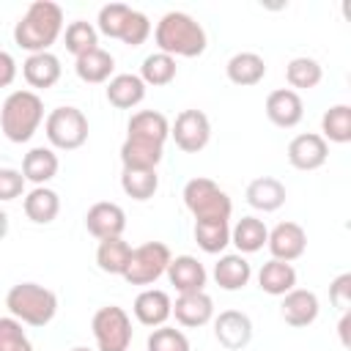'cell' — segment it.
I'll use <instances>...</instances> for the list:
<instances>
[{
	"instance_id": "836d02e7",
	"label": "cell",
	"mask_w": 351,
	"mask_h": 351,
	"mask_svg": "<svg viewBox=\"0 0 351 351\" xmlns=\"http://www.w3.org/2000/svg\"><path fill=\"white\" fill-rule=\"evenodd\" d=\"M285 80H288L291 90H293V88L310 90V88H315V85L324 80V69H321V63H318L315 58L302 55V58L288 60V66H285Z\"/></svg>"
},
{
	"instance_id": "cb8c5ba5",
	"label": "cell",
	"mask_w": 351,
	"mask_h": 351,
	"mask_svg": "<svg viewBox=\"0 0 351 351\" xmlns=\"http://www.w3.org/2000/svg\"><path fill=\"white\" fill-rule=\"evenodd\" d=\"M112 69H115V58H112L107 49H101V47H96V49L80 55L77 63H74L77 77H80L82 82H88V85L110 82V80H112Z\"/></svg>"
},
{
	"instance_id": "6da1fadb",
	"label": "cell",
	"mask_w": 351,
	"mask_h": 351,
	"mask_svg": "<svg viewBox=\"0 0 351 351\" xmlns=\"http://www.w3.org/2000/svg\"><path fill=\"white\" fill-rule=\"evenodd\" d=\"M60 33H63V8L52 0H33L14 25L16 47L30 55L49 52V47L58 41Z\"/></svg>"
},
{
	"instance_id": "ba28073f",
	"label": "cell",
	"mask_w": 351,
	"mask_h": 351,
	"mask_svg": "<svg viewBox=\"0 0 351 351\" xmlns=\"http://www.w3.org/2000/svg\"><path fill=\"white\" fill-rule=\"evenodd\" d=\"M170 258L173 255H170V247L165 241H145V244L132 250V258H129V266L123 271V280L129 285H151L167 271Z\"/></svg>"
},
{
	"instance_id": "7a4b0ae2",
	"label": "cell",
	"mask_w": 351,
	"mask_h": 351,
	"mask_svg": "<svg viewBox=\"0 0 351 351\" xmlns=\"http://www.w3.org/2000/svg\"><path fill=\"white\" fill-rule=\"evenodd\" d=\"M154 41L170 58H197L208 44L203 25L184 11H167L154 27Z\"/></svg>"
},
{
	"instance_id": "ffe728a7",
	"label": "cell",
	"mask_w": 351,
	"mask_h": 351,
	"mask_svg": "<svg viewBox=\"0 0 351 351\" xmlns=\"http://www.w3.org/2000/svg\"><path fill=\"white\" fill-rule=\"evenodd\" d=\"M60 58L52 55V52H36V55H27L25 63H22V77L30 88H38V90H47L52 88L58 80H60Z\"/></svg>"
},
{
	"instance_id": "3957f363",
	"label": "cell",
	"mask_w": 351,
	"mask_h": 351,
	"mask_svg": "<svg viewBox=\"0 0 351 351\" xmlns=\"http://www.w3.org/2000/svg\"><path fill=\"white\" fill-rule=\"evenodd\" d=\"M44 121V101L36 90H14L0 107V129L11 143H27Z\"/></svg>"
},
{
	"instance_id": "603a6c76",
	"label": "cell",
	"mask_w": 351,
	"mask_h": 351,
	"mask_svg": "<svg viewBox=\"0 0 351 351\" xmlns=\"http://www.w3.org/2000/svg\"><path fill=\"white\" fill-rule=\"evenodd\" d=\"M225 74L233 85L239 88H252L258 85L263 77H266V60L258 55V52H236L228 66H225Z\"/></svg>"
},
{
	"instance_id": "83f0119b",
	"label": "cell",
	"mask_w": 351,
	"mask_h": 351,
	"mask_svg": "<svg viewBox=\"0 0 351 351\" xmlns=\"http://www.w3.org/2000/svg\"><path fill=\"white\" fill-rule=\"evenodd\" d=\"M22 208H25V217L36 225H49L58 214H60V197L55 189L49 186H33L25 200H22Z\"/></svg>"
},
{
	"instance_id": "5bb4252c",
	"label": "cell",
	"mask_w": 351,
	"mask_h": 351,
	"mask_svg": "<svg viewBox=\"0 0 351 351\" xmlns=\"http://www.w3.org/2000/svg\"><path fill=\"white\" fill-rule=\"evenodd\" d=\"M266 118L280 129H293L304 118L302 96L291 88H277L266 96Z\"/></svg>"
},
{
	"instance_id": "4dcf8cb0",
	"label": "cell",
	"mask_w": 351,
	"mask_h": 351,
	"mask_svg": "<svg viewBox=\"0 0 351 351\" xmlns=\"http://www.w3.org/2000/svg\"><path fill=\"white\" fill-rule=\"evenodd\" d=\"M129 258H132V244L123 241V236L101 239L99 247H96V263L104 274H121L123 277V271L129 266Z\"/></svg>"
},
{
	"instance_id": "d4e9b609",
	"label": "cell",
	"mask_w": 351,
	"mask_h": 351,
	"mask_svg": "<svg viewBox=\"0 0 351 351\" xmlns=\"http://www.w3.org/2000/svg\"><path fill=\"white\" fill-rule=\"evenodd\" d=\"M107 101L118 110H132L145 99V82L137 74H115L104 90Z\"/></svg>"
},
{
	"instance_id": "ab89813d",
	"label": "cell",
	"mask_w": 351,
	"mask_h": 351,
	"mask_svg": "<svg viewBox=\"0 0 351 351\" xmlns=\"http://www.w3.org/2000/svg\"><path fill=\"white\" fill-rule=\"evenodd\" d=\"M0 351H33V343L25 335L22 324L11 315L0 318Z\"/></svg>"
},
{
	"instance_id": "9c48e42d",
	"label": "cell",
	"mask_w": 351,
	"mask_h": 351,
	"mask_svg": "<svg viewBox=\"0 0 351 351\" xmlns=\"http://www.w3.org/2000/svg\"><path fill=\"white\" fill-rule=\"evenodd\" d=\"M170 137L184 154H197L211 140V121L203 110H181L170 126Z\"/></svg>"
},
{
	"instance_id": "f35d334b",
	"label": "cell",
	"mask_w": 351,
	"mask_h": 351,
	"mask_svg": "<svg viewBox=\"0 0 351 351\" xmlns=\"http://www.w3.org/2000/svg\"><path fill=\"white\" fill-rule=\"evenodd\" d=\"M148 351H189V340L181 329L176 326H156L148 340H145Z\"/></svg>"
},
{
	"instance_id": "7402d4cb",
	"label": "cell",
	"mask_w": 351,
	"mask_h": 351,
	"mask_svg": "<svg viewBox=\"0 0 351 351\" xmlns=\"http://www.w3.org/2000/svg\"><path fill=\"white\" fill-rule=\"evenodd\" d=\"M214 282L222 288V291H241L250 277H252V266L244 255L239 252H228V255H219V261L214 263Z\"/></svg>"
},
{
	"instance_id": "9a60e30c",
	"label": "cell",
	"mask_w": 351,
	"mask_h": 351,
	"mask_svg": "<svg viewBox=\"0 0 351 351\" xmlns=\"http://www.w3.org/2000/svg\"><path fill=\"white\" fill-rule=\"evenodd\" d=\"M167 280L170 285L178 291V293H195V291H203L206 288V266L195 258V255H176L170 258L167 263Z\"/></svg>"
},
{
	"instance_id": "60d3db41",
	"label": "cell",
	"mask_w": 351,
	"mask_h": 351,
	"mask_svg": "<svg viewBox=\"0 0 351 351\" xmlns=\"http://www.w3.org/2000/svg\"><path fill=\"white\" fill-rule=\"evenodd\" d=\"M148 36H151V19L143 11H134L132 8V14L126 19V27H123V33H121L118 41H123L126 47H140V44H145Z\"/></svg>"
},
{
	"instance_id": "44dd1931",
	"label": "cell",
	"mask_w": 351,
	"mask_h": 351,
	"mask_svg": "<svg viewBox=\"0 0 351 351\" xmlns=\"http://www.w3.org/2000/svg\"><path fill=\"white\" fill-rule=\"evenodd\" d=\"M162 145L140 137H126L121 145V165L123 170H156L162 162Z\"/></svg>"
},
{
	"instance_id": "74e56055",
	"label": "cell",
	"mask_w": 351,
	"mask_h": 351,
	"mask_svg": "<svg viewBox=\"0 0 351 351\" xmlns=\"http://www.w3.org/2000/svg\"><path fill=\"white\" fill-rule=\"evenodd\" d=\"M132 14V5L126 3H107L99 8V16H96V30L104 33L107 38H121L123 27H126V19Z\"/></svg>"
},
{
	"instance_id": "d6a6232c",
	"label": "cell",
	"mask_w": 351,
	"mask_h": 351,
	"mask_svg": "<svg viewBox=\"0 0 351 351\" xmlns=\"http://www.w3.org/2000/svg\"><path fill=\"white\" fill-rule=\"evenodd\" d=\"M321 137L326 143L346 145L351 140V107L348 104H335L321 115Z\"/></svg>"
},
{
	"instance_id": "f6af8a7d",
	"label": "cell",
	"mask_w": 351,
	"mask_h": 351,
	"mask_svg": "<svg viewBox=\"0 0 351 351\" xmlns=\"http://www.w3.org/2000/svg\"><path fill=\"white\" fill-rule=\"evenodd\" d=\"M348 326H351V313L346 310V313L340 315V324H337V335H340V343H343V348H351V337H348Z\"/></svg>"
},
{
	"instance_id": "2e32d148",
	"label": "cell",
	"mask_w": 351,
	"mask_h": 351,
	"mask_svg": "<svg viewBox=\"0 0 351 351\" xmlns=\"http://www.w3.org/2000/svg\"><path fill=\"white\" fill-rule=\"evenodd\" d=\"M132 313L134 318L143 324V326H165V321L173 315V302L167 296V291H159V288H145L134 296V304H132Z\"/></svg>"
},
{
	"instance_id": "5b68a950",
	"label": "cell",
	"mask_w": 351,
	"mask_h": 351,
	"mask_svg": "<svg viewBox=\"0 0 351 351\" xmlns=\"http://www.w3.org/2000/svg\"><path fill=\"white\" fill-rule=\"evenodd\" d=\"M181 197H184V206L189 208V214L195 217V222H228L233 214V203H230L228 192L219 189V184L206 176L186 181Z\"/></svg>"
},
{
	"instance_id": "8fae6325",
	"label": "cell",
	"mask_w": 351,
	"mask_h": 351,
	"mask_svg": "<svg viewBox=\"0 0 351 351\" xmlns=\"http://www.w3.org/2000/svg\"><path fill=\"white\" fill-rule=\"evenodd\" d=\"M85 228L93 239H115L126 230V211L118 203L99 200L85 211Z\"/></svg>"
},
{
	"instance_id": "f1b7e54d",
	"label": "cell",
	"mask_w": 351,
	"mask_h": 351,
	"mask_svg": "<svg viewBox=\"0 0 351 351\" xmlns=\"http://www.w3.org/2000/svg\"><path fill=\"white\" fill-rule=\"evenodd\" d=\"M258 285L269 296H285L288 291L296 288V269L285 261H266L258 271Z\"/></svg>"
},
{
	"instance_id": "ac0fdd59",
	"label": "cell",
	"mask_w": 351,
	"mask_h": 351,
	"mask_svg": "<svg viewBox=\"0 0 351 351\" xmlns=\"http://www.w3.org/2000/svg\"><path fill=\"white\" fill-rule=\"evenodd\" d=\"M173 315L181 326L197 329L206 326L214 318V299L206 291H195V293H178L176 304H173Z\"/></svg>"
},
{
	"instance_id": "d590c367",
	"label": "cell",
	"mask_w": 351,
	"mask_h": 351,
	"mask_svg": "<svg viewBox=\"0 0 351 351\" xmlns=\"http://www.w3.org/2000/svg\"><path fill=\"white\" fill-rule=\"evenodd\" d=\"M195 241L203 252L217 255L230 244V225L228 222H195Z\"/></svg>"
},
{
	"instance_id": "8d00e7d4",
	"label": "cell",
	"mask_w": 351,
	"mask_h": 351,
	"mask_svg": "<svg viewBox=\"0 0 351 351\" xmlns=\"http://www.w3.org/2000/svg\"><path fill=\"white\" fill-rule=\"evenodd\" d=\"M96 47H99V30L90 22H85V19L69 22V27H66V49L74 58H80V55H85V52H90Z\"/></svg>"
},
{
	"instance_id": "277c9868",
	"label": "cell",
	"mask_w": 351,
	"mask_h": 351,
	"mask_svg": "<svg viewBox=\"0 0 351 351\" xmlns=\"http://www.w3.org/2000/svg\"><path fill=\"white\" fill-rule=\"evenodd\" d=\"M5 307L19 324L47 326L58 313V296L38 282H16L5 293Z\"/></svg>"
},
{
	"instance_id": "bcb514c9",
	"label": "cell",
	"mask_w": 351,
	"mask_h": 351,
	"mask_svg": "<svg viewBox=\"0 0 351 351\" xmlns=\"http://www.w3.org/2000/svg\"><path fill=\"white\" fill-rule=\"evenodd\" d=\"M5 233H8V214L0 208V241L5 239Z\"/></svg>"
},
{
	"instance_id": "d6986e66",
	"label": "cell",
	"mask_w": 351,
	"mask_h": 351,
	"mask_svg": "<svg viewBox=\"0 0 351 351\" xmlns=\"http://www.w3.org/2000/svg\"><path fill=\"white\" fill-rule=\"evenodd\" d=\"M244 197H247V203H250L255 211L269 214V211H277V208L285 203L288 192H285V184H282L280 178H274V176H258V178H252V181L247 184Z\"/></svg>"
},
{
	"instance_id": "7bdbcfd3",
	"label": "cell",
	"mask_w": 351,
	"mask_h": 351,
	"mask_svg": "<svg viewBox=\"0 0 351 351\" xmlns=\"http://www.w3.org/2000/svg\"><path fill=\"white\" fill-rule=\"evenodd\" d=\"M329 302L340 313H346L351 307V274L348 271H343V274H337L332 280V285H329Z\"/></svg>"
},
{
	"instance_id": "8992f818",
	"label": "cell",
	"mask_w": 351,
	"mask_h": 351,
	"mask_svg": "<svg viewBox=\"0 0 351 351\" xmlns=\"http://www.w3.org/2000/svg\"><path fill=\"white\" fill-rule=\"evenodd\" d=\"M44 132H47V140L52 148L58 151H77L88 143V118L80 107H71V104H63V107H55L47 121H44Z\"/></svg>"
},
{
	"instance_id": "ee69618b",
	"label": "cell",
	"mask_w": 351,
	"mask_h": 351,
	"mask_svg": "<svg viewBox=\"0 0 351 351\" xmlns=\"http://www.w3.org/2000/svg\"><path fill=\"white\" fill-rule=\"evenodd\" d=\"M16 80V60L0 49V88H8Z\"/></svg>"
},
{
	"instance_id": "1f68e13d",
	"label": "cell",
	"mask_w": 351,
	"mask_h": 351,
	"mask_svg": "<svg viewBox=\"0 0 351 351\" xmlns=\"http://www.w3.org/2000/svg\"><path fill=\"white\" fill-rule=\"evenodd\" d=\"M176 74H178L176 58H170V55H165V52H151V55L143 60L137 77L145 82V88H148V85L162 88V85H170V82L176 80Z\"/></svg>"
},
{
	"instance_id": "52a82bcc",
	"label": "cell",
	"mask_w": 351,
	"mask_h": 351,
	"mask_svg": "<svg viewBox=\"0 0 351 351\" xmlns=\"http://www.w3.org/2000/svg\"><path fill=\"white\" fill-rule=\"evenodd\" d=\"M90 329L99 351H129L132 346V318L118 304L99 307L93 313Z\"/></svg>"
},
{
	"instance_id": "7dc6e473",
	"label": "cell",
	"mask_w": 351,
	"mask_h": 351,
	"mask_svg": "<svg viewBox=\"0 0 351 351\" xmlns=\"http://www.w3.org/2000/svg\"><path fill=\"white\" fill-rule=\"evenodd\" d=\"M71 351H90V348H85V346H77V348H71Z\"/></svg>"
},
{
	"instance_id": "30bf717a",
	"label": "cell",
	"mask_w": 351,
	"mask_h": 351,
	"mask_svg": "<svg viewBox=\"0 0 351 351\" xmlns=\"http://www.w3.org/2000/svg\"><path fill=\"white\" fill-rule=\"evenodd\" d=\"M266 244H269V252H271L274 261L291 263V261H296V258L304 255V250H307V233H304V228L299 222L285 219V222H280V225H274L269 230Z\"/></svg>"
},
{
	"instance_id": "484cf974",
	"label": "cell",
	"mask_w": 351,
	"mask_h": 351,
	"mask_svg": "<svg viewBox=\"0 0 351 351\" xmlns=\"http://www.w3.org/2000/svg\"><path fill=\"white\" fill-rule=\"evenodd\" d=\"M126 137H140V140H151L165 145V140L170 137V121L159 112V110H140L129 118L126 123Z\"/></svg>"
},
{
	"instance_id": "e0dca14e",
	"label": "cell",
	"mask_w": 351,
	"mask_h": 351,
	"mask_svg": "<svg viewBox=\"0 0 351 351\" xmlns=\"http://www.w3.org/2000/svg\"><path fill=\"white\" fill-rule=\"evenodd\" d=\"M318 310H321L318 296H315L313 291H307V288H293V291H288V293L282 296V304H280L282 321H285L288 326H296V329L310 326V324L318 318Z\"/></svg>"
},
{
	"instance_id": "b9f144b4",
	"label": "cell",
	"mask_w": 351,
	"mask_h": 351,
	"mask_svg": "<svg viewBox=\"0 0 351 351\" xmlns=\"http://www.w3.org/2000/svg\"><path fill=\"white\" fill-rule=\"evenodd\" d=\"M25 176L22 170H14V167H0V203H8V200H16L25 195Z\"/></svg>"
},
{
	"instance_id": "f546056e",
	"label": "cell",
	"mask_w": 351,
	"mask_h": 351,
	"mask_svg": "<svg viewBox=\"0 0 351 351\" xmlns=\"http://www.w3.org/2000/svg\"><path fill=\"white\" fill-rule=\"evenodd\" d=\"M266 239H269V228L258 217H241L230 228V244H236L239 255H250V252L263 250Z\"/></svg>"
},
{
	"instance_id": "7c38bea8",
	"label": "cell",
	"mask_w": 351,
	"mask_h": 351,
	"mask_svg": "<svg viewBox=\"0 0 351 351\" xmlns=\"http://www.w3.org/2000/svg\"><path fill=\"white\" fill-rule=\"evenodd\" d=\"M214 337L228 351H241L252 340V321L241 310H222L214 318Z\"/></svg>"
},
{
	"instance_id": "4316f807",
	"label": "cell",
	"mask_w": 351,
	"mask_h": 351,
	"mask_svg": "<svg viewBox=\"0 0 351 351\" xmlns=\"http://www.w3.org/2000/svg\"><path fill=\"white\" fill-rule=\"evenodd\" d=\"M58 167H60L58 154L52 148H44V145L30 148L22 159V176H25V181H30L36 186H44L47 181H52L58 176Z\"/></svg>"
},
{
	"instance_id": "4fadbf2b",
	"label": "cell",
	"mask_w": 351,
	"mask_h": 351,
	"mask_svg": "<svg viewBox=\"0 0 351 351\" xmlns=\"http://www.w3.org/2000/svg\"><path fill=\"white\" fill-rule=\"evenodd\" d=\"M329 159V143L318 132L296 134L288 143V162L296 170H318Z\"/></svg>"
},
{
	"instance_id": "e575fe53",
	"label": "cell",
	"mask_w": 351,
	"mask_h": 351,
	"mask_svg": "<svg viewBox=\"0 0 351 351\" xmlns=\"http://www.w3.org/2000/svg\"><path fill=\"white\" fill-rule=\"evenodd\" d=\"M121 189L132 200H151L159 189V176L156 170H123L121 173Z\"/></svg>"
}]
</instances>
